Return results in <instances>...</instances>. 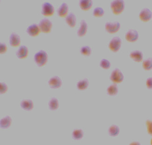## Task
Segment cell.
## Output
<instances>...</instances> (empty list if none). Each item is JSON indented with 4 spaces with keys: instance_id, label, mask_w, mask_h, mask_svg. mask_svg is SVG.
Returning <instances> with one entry per match:
<instances>
[{
    "instance_id": "obj_1",
    "label": "cell",
    "mask_w": 152,
    "mask_h": 145,
    "mask_svg": "<svg viewBox=\"0 0 152 145\" xmlns=\"http://www.w3.org/2000/svg\"><path fill=\"white\" fill-rule=\"evenodd\" d=\"M48 59V54L44 50H40L35 54L34 61L39 67L44 66L47 62Z\"/></svg>"
},
{
    "instance_id": "obj_2",
    "label": "cell",
    "mask_w": 152,
    "mask_h": 145,
    "mask_svg": "<svg viewBox=\"0 0 152 145\" xmlns=\"http://www.w3.org/2000/svg\"><path fill=\"white\" fill-rule=\"evenodd\" d=\"M125 8V3L123 0H115L111 3V10L115 14L121 13Z\"/></svg>"
},
{
    "instance_id": "obj_3",
    "label": "cell",
    "mask_w": 152,
    "mask_h": 145,
    "mask_svg": "<svg viewBox=\"0 0 152 145\" xmlns=\"http://www.w3.org/2000/svg\"><path fill=\"white\" fill-rule=\"evenodd\" d=\"M52 26V22L48 18L42 19L39 24L40 31L44 33H49L50 32Z\"/></svg>"
},
{
    "instance_id": "obj_4",
    "label": "cell",
    "mask_w": 152,
    "mask_h": 145,
    "mask_svg": "<svg viewBox=\"0 0 152 145\" xmlns=\"http://www.w3.org/2000/svg\"><path fill=\"white\" fill-rule=\"evenodd\" d=\"M54 12L53 6L49 2H44L42 5V14L44 16H52L54 13Z\"/></svg>"
},
{
    "instance_id": "obj_5",
    "label": "cell",
    "mask_w": 152,
    "mask_h": 145,
    "mask_svg": "<svg viewBox=\"0 0 152 145\" xmlns=\"http://www.w3.org/2000/svg\"><path fill=\"white\" fill-rule=\"evenodd\" d=\"M123 74L119 69H115L111 73L110 80L114 83H121L123 80Z\"/></svg>"
},
{
    "instance_id": "obj_6",
    "label": "cell",
    "mask_w": 152,
    "mask_h": 145,
    "mask_svg": "<svg viewBox=\"0 0 152 145\" xmlns=\"http://www.w3.org/2000/svg\"><path fill=\"white\" fill-rule=\"evenodd\" d=\"M120 28V24L117 21L115 22H107L105 24V29L107 32L110 33H114L119 30Z\"/></svg>"
},
{
    "instance_id": "obj_7",
    "label": "cell",
    "mask_w": 152,
    "mask_h": 145,
    "mask_svg": "<svg viewBox=\"0 0 152 145\" xmlns=\"http://www.w3.org/2000/svg\"><path fill=\"white\" fill-rule=\"evenodd\" d=\"M121 45V40L119 37H116L111 40L109 46L111 51L117 52L120 49Z\"/></svg>"
},
{
    "instance_id": "obj_8",
    "label": "cell",
    "mask_w": 152,
    "mask_h": 145,
    "mask_svg": "<svg viewBox=\"0 0 152 145\" xmlns=\"http://www.w3.org/2000/svg\"><path fill=\"white\" fill-rule=\"evenodd\" d=\"M139 17L142 21L148 22L151 19L152 17V12L149 9L145 8L141 10Z\"/></svg>"
},
{
    "instance_id": "obj_9",
    "label": "cell",
    "mask_w": 152,
    "mask_h": 145,
    "mask_svg": "<svg viewBox=\"0 0 152 145\" xmlns=\"http://www.w3.org/2000/svg\"><path fill=\"white\" fill-rule=\"evenodd\" d=\"M41 32L39 26L38 24H31L27 29V32L29 35L32 37H35L39 35V32Z\"/></svg>"
},
{
    "instance_id": "obj_10",
    "label": "cell",
    "mask_w": 152,
    "mask_h": 145,
    "mask_svg": "<svg viewBox=\"0 0 152 145\" xmlns=\"http://www.w3.org/2000/svg\"><path fill=\"white\" fill-rule=\"evenodd\" d=\"M48 84L50 87L52 88H58L61 85V80L58 77H53L50 79L48 81Z\"/></svg>"
},
{
    "instance_id": "obj_11",
    "label": "cell",
    "mask_w": 152,
    "mask_h": 145,
    "mask_svg": "<svg viewBox=\"0 0 152 145\" xmlns=\"http://www.w3.org/2000/svg\"><path fill=\"white\" fill-rule=\"evenodd\" d=\"M138 38L139 34L136 30H130L126 33V40L129 42H134L138 40Z\"/></svg>"
},
{
    "instance_id": "obj_12",
    "label": "cell",
    "mask_w": 152,
    "mask_h": 145,
    "mask_svg": "<svg viewBox=\"0 0 152 145\" xmlns=\"http://www.w3.org/2000/svg\"><path fill=\"white\" fill-rule=\"evenodd\" d=\"M20 38L18 35L16 33H11L10 37V43L12 47H18L20 44Z\"/></svg>"
},
{
    "instance_id": "obj_13",
    "label": "cell",
    "mask_w": 152,
    "mask_h": 145,
    "mask_svg": "<svg viewBox=\"0 0 152 145\" xmlns=\"http://www.w3.org/2000/svg\"><path fill=\"white\" fill-rule=\"evenodd\" d=\"M28 50L25 46H22L17 52V56L19 59H23L27 57Z\"/></svg>"
},
{
    "instance_id": "obj_14",
    "label": "cell",
    "mask_w": 152,
    "mask_h": 145,
    "mask_svg": "<svg viewBox=\"0 0 152 145\" xmlns=\"http://www.w3.org/2000/svg\"><path fill=\"white\" fill-rule=\"evenodd\" d=\"M68 10H69L68 5L66 3L64 2L62 4L61 6L58 9V15L61 18L65 17L67 15Z\"/></svg>"
},
{
    "instance_id": "obj_15",
    "label": "cell",
    "mask_w": 152,
    "mask_h": 145,
    "mask_svg": "<svg viewBox=\"0 0 152 145\" xmlns=\"http://www.w3.org/2000/svg\"><path fill=\"white\" fill-rule=\"evenodd\" d=\"M76 21V17L73 13H70L66 18V22L71 27L75 26Z\"/></svg>"
},
{
    "instance_id": "obj_16",
    "label": "cell",
    "mask_w": 152,
    "mask_h": 145,
    "mask_svg": "<svg viewBox=\"0 0 152 145\" xmlns=\"http://www.w3.org/2000/svg\"><path fill=\"white\" fill-rule=\"evenodd\" d=\"M80 27L77 32V35L79 37H83L85 35L87 31V24L85 20H83L80 22Z\"/></svg>"
},
{
    "instance_id": "obj_17",
    "label": "cell",
    "mask_w": 152,
    "mask_h": 145,
    "mask_svg": "<svg viewBox=\"0 0 152 145\" xmlns=\"http://www.w3.org/2000/svg\"><path fill=\"white\" fill-rule=\"evenodd\" d=\"M130 57L133 59L134 61L137 62H140L142 61L143 59V54L142 52L138 50L133 51L130 54Z\"/></svg>"
},
{
    "instance_id": "obj_18",
    "label": "cell",
    "mask_w": 152,
    "mask_h": 145,
    "mask_svg": "<svg viewBox=\"0 0 152 145\" xmlns=\"http://www.w3.org/2000/svg\"><path fill=\"white\" fill-rule=\"evenodd\" d=\"M92 4L91 0H81L80 1V6L83 10H87L91 9Z\"/></svg>"
},
{
    "instance_id": "obj_19",
    "label": "cell",
    "mask_w": 152,
    "mask_h": 145,
    "mask_svg": "<svg viewBox=\"0 0 152 145\" xmlns=\"http://www.w3.org/2000/svg\"><path fill=\"white\" fill-rule=\"evenodd\" d=\"M20 105L22 109L26 110H30L33 109V102L30 100H23L21 102Z\"/></svg>"
},
{
    "instance_id": "obj_20",
    "label": "cell",
    "mask_w": 152,
    "mask_h": 145,
    "mask_svg": "<svg viewBox=\"0 0 152 145\" xmlns=\"http://www.w3.org/2000/svg\"><path fill=\"white\" fill-rule=\"evenodd\" d=\"M11 118L9 116H6L4 119L1 120V121H0L1 127L3 128L9 127L11 124Z\"/></svg>"
},
{
    "instance_id": "obj_21",
    "label": "cell",
    "mask_w": 152,
    "mask_h": 145,
    "mask_svg": "<svg viewBox=\"0 0 152 145\" xmlns=\"http://www.w3.org/2000/svg\"><path fill=\"white\" fill-rule=\"evenodd\" d=\"M88 80L85 79L79 81L77 83V87L79 90H83L86 89L88 88Z\"/></svg>"
},
{
    "instance_id": "obj_22",
    "label": "cell",
    "mask_w": 152,
    "mask_h": 145,
    "mask_svg": "<svg viewBox=\"0 0 152 145\" xmlns=\"http://www.w3.org/2000/svg\"><path fill=\"white\" fill-rule=\"evenodd\" d=\"M119 132V128L116 125H111L109 129V133L111 136H116Z\"/></svg>"
},
{
    "instance_id": "obj_23",
    "label": "cell",
    "mask_w": 152,
    "mask_h": 145,
    "mask_svg": "<svg viewBox=\"0 0 152 145\" xmlns=\"http://www.w3.org/2000/svg\"><path fill=\"white\" fill-rule=\"evenodd\" d=\"M118 92V88L116 84L111 85L107 89V93L109 95H116Z\"/></svg>"
},
{
    "instance_id": "obj_24",
    "label": "cell",
    "mask_w": 152,
    "mask_h": 145,
    "mask_svg": "<svg viewBox=\"0 0 152 145\" xmlns=\"http://www.w3.org/2000/svg\"><path fill=\"white\" fill-rule=\"evenodd\" d=\"M49 107L50 110H56L58 107V102L57 99L55 98H52L50 101L49 103Z\"/></svg>"
},
{
    "instance_id": "obj_25",
    "label": "cell",
    "mask_w": 152,
    "mask_h": 145,
    "mask_svg": "<svg viewBox=\"0 0 152 145\" xmlns=\"http://www.w3.org/2000/svg\"><path fill=\"white\" fill-rule=\"evenodd\" d=\"M143 67L145 70H148L152 69V58H149L145 60L143 63Z\"/></svg>"
},
{
    "instance_id": "obj_26",
    "label": "cell",
    "mask_w": 152,
    "mask_h": 145,
    "mask_svg": "<svg viewBox=\"0 0 152 145\" xmlns=\"http://www.w3.org/2000/svg\"><path fill=\"white\" fill-rule=\"evenodd\" d=\"M104 13V11L103 8L101 7H96L94 9L93 11V15L95 17H100L103 16Z\"/></svg>"
},
{
    "instance_id": "obj_27",
    "label": "cell",
    "mask_w": 152,
    "mask_h": 145,
    "mask_svg": "<svg viewBox=\"0 0 152 145\" xmlns=\"http://www.w3.org/2000/svg\"><path fill=\"white\" fill-rule=\"evenodd\" d=\"M83 134L82 130H75L73 132V138L75 140H79L82 138Z\"/></svg>"
},
{
    "instance_id": "obj_28",
    "label": "cell",
    "mask_w": 152,
    "mask_h": 145,
    "mask_svg": "<svg viewBox=\"0 0 152 145\" xmlns=\"http://www.w3.org/2000/svg\"><path fill=\"white\" fill-rule=\"evenodd\" d=\"M91 48L88 46H84L80 49V53L83 54L84 55L89 56L91 54Z\"/></svg>"
},
{
    "instance_id": "obj_29",
    "label": "cell",
    "mask_w": 152,
    "mask_h": 145,
    "mask_svg": "<svg viewBox=\"0 0 152 145\" xmlns=\"http://www.w3.org/2000/svg\"><path fill=\"white\" fill-rule=\"evenodd\" d=\"M100 66L104 69H109L110 67V63L109 61L106 59H102L101 61Z\"/></svg>"
},
{
    "instance_id": "obj_30",
    "label": "cell",
    "mask_w": 152,
    "mask_h": 145,
    "mask_svg": "<svg viewBox=\"0 0 152 145\" xmlns=\"http://www.w3.org/2000/svg\"><path fill=\"white\" fill-rule=\"evenodd\" d=\"M8 90L7 85L4 83H0V93L1 94L4 93Z\"/></svg>"
},
{
    "instance_id": "obj_31",
    "label": "cell",
    "mask_w": 152,
    "mask_h": 145,
    "mask_svg": "<svg viewBox=\"0 0 152 145\" xmlns=\"http://www.w3.org/2000/svg\"><path fill=\"white\" fill-rule=\"evenodd\" d=\"M146 124H147L148 132L151 135H152V121L148 120L146 121Z\"/></svg>"
},
{
    "instance_id": "obj_32",
    "label": "cell",
    "mask_w": 152,
    "mask_h": 145,
    "mask_svg": "<svg viewBox=\"0 0 152 145\" xmlns=\"http://www.w3.org/2000/svg\"><path fill=\"white\" fill-rule=\"evenodd\" d=\"M7 46L4 43H0V53L4 54L7 51Z\"/></svg>"
},
{
    "instance_id": "obj_33",
    "label": "cell",
    "mask_w": 152,
    "mask_h": 145,
    "mask_svg": "<svg viewBox=\"0 0 152 145\" xmlns=\"http://www.w3.org/2000/svg\"><path fill=\"white\" fill-rule=\"evenodd\" d=\"M146 85L148 88L152 89V78H149L147 80Z\"/></svg>"
},
{
    "instance_id": "obj_34",
    "label": "cell",
    "mask_w": 152,
    "mask_h": 145,
    "mask_svg": "<svg viewBox=\"0 0 152 145\" xmlns=\"http://www.w3.org/2000/svg\"><path fill=\"white\" fill-rule=\"evenodd\" d=\"M130 145H140V144L138 142H133L131 143Z\"/></svg>"
},
{
    "instance_id": "obj_35",
    "label": "cell",
    "mask_w": 152,
    "mask_h": 145,
    "mask_svg": "<svg viewBox=\"0 0 152 145\" xmlns=\"http://www.w3.org/2000/svg\"><path fill=\"white\" fill-rule=\"evenodd\" d=\"M151 145H152V140H151Z\"/></svg>"
}]
</instances>
